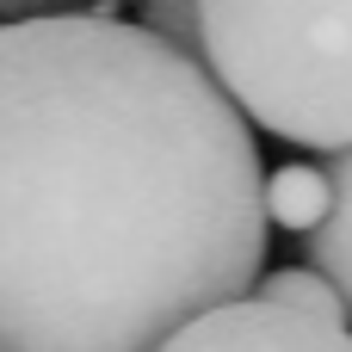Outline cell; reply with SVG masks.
<instances>
[{
    "instance_id": "6da1fadb",
    "label": "cell",
    "mask_w": 352,
    "mask_h": 352,
    "mask_svg": "<svg viewBox=\"0 0 352 352\" xmlns=\"http://www.w3.org/2000/svg\"><path fill=\"white\" fill-rule=\"evenodd\" d=\"M266 167L210 68L111 12L0 25V352H155L266 266Z\"/></svg>"
},
{
    "instance_id": "7a4b0ae2",
    "label": "cell",
    "mask_w": 352,
    "mask_h": 352,
    "mask_svg": "<svg viewBox=\"0 0 352 352\" xmlns=\"http://www.w3.org/2000/svg\"><path fill=\"white\" fill-rule=\"evenodd\" d=\"M198 56L248 124L352 148V0H198Z\"/></svg>"
},
{
    "instance_id": "3957f363",
    "label": "cell",
    "mask_w": 352,
    "mask_h": 352,
    "mask_svg": "<svg viewBox=\"0 0 352 352\" xmlns=\"http://www.w3.org/2000/svg\"><path fill=\"white\" fill-rule=\"evenodd\" d=\"M155 352H352V328L278 309L266 297H235V303H217V309L192 316Z\"/></svg>"
},
{
    "instance_id": "277c9868",
    "label": "cell",
    "mask_w": 352,
    "mask_h": 352,
    "mask_svg": "<svg viewBox=\"0 0 352 352\" xmlns=\"http://www.w3.org/2000/svg\"><path fill=\"white\" fill-rule=\"evenodd\" d=\"M328 179H334V204H328L322 229L303 235V241H309L303 260L346 297V316H352V148H340V155L328 161Z\"/></svg>"
},
{
    "instance_id": "5b68a950",
    "label": "cell",
    "mask_w": 352,
    "mask_h": 352,
    "mask_svg": "<svg viewBox=\"0 0 352 352\" xmlns=\"http://www.w3.org/2000/svg\"><path fill=\"white\" fill-rule=\"evenodd\" d=\"M328 204H334L328 167H316V161H285V167L266 173V223H278V229H291V235H316L322 217H328Z\"/></svg>"
},
{
    "instance_id": "8992f818",
    "label": "cell",
    "mask_w": 352,
    "mask_h": 352,
    "mask_svg": "<svg viewBox=\"0 0 352 352\" xmlns=\"http://www.w3.org/2000/svg\"><path fill=\"white\" fill-rule=\"evenodd\" d=\"M260 297L278 303V309H297V316H322V322H340L346 328V297L316 272V266H278V272H260Z\"/></svg>"
},
{
    "instance_id": "52a82bcc",
    "label": "cell",
    "mask_w": 352,
    "mask_h": 352,
    "mask_svg": "<svg viewBox=\"0 0 352 352\" xmlns=\"http://www.w3.org/2000/svg\"><path fill=\"white\" fill-rule=\"evenodd\" d=\"M142 31H155L161 43L186 50V56H198V0H142Z\"/></svg>"
},
{
    "instance_id": "ba28073f",
    "label": "cell",
    "mask_w": 352,
    "mask_h": 352,
    "mask_svg": "<svg viewBox=\"0 0 352 352\" xmlns=\"http://www.w3.org/2000/svg\"><path fill=\"white\" fill-rule=\"evenodd\" d=\"M62 0H0V12H12V19H25V12H56Z\"/></svg>"
}]
</instances>
